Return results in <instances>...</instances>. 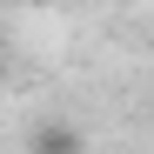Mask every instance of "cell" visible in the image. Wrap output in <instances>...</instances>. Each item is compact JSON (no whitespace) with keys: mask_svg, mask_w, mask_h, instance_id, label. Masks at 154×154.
<instances>
[{"mask_svg":"<svg viewBox=\"0 0 154 154\" xmlns=\"http://www.w3.org/2000/svg\"><path fill=\"white\" fill-rule=\"evenodd\" d=\"M20 7H54V0H20Z\"/></svg>","mask_w":154,"mask_h":154,"instance_id":"obj_2","label":"cell"},{"mask_svg":"<svg viewBox=\"0 0 154 154\" xmlns=\"http://www.w3.org/2000/svg\"><path fill=\"white\" fill-rule=\"evenodd\" d=\"M27 154H87V134H81L74 121H34Z\"/></svg>","mask_w":154,"mask_h":154,"instance_id":"obj_1","label":"cell"},{"mask_svg":"<svg viewBox=\"0 0 154 154\" xmlns=\"http://www.w3.org/2000/svg\"><path fill=\"white\" fill-rule=\"evenodd\" d=\"M0 67H7V47H0Z\"/></svg>","mask_w":154,"mask_h":154,"instance_id":"obj_3","label":"cell"}]
</instances>
